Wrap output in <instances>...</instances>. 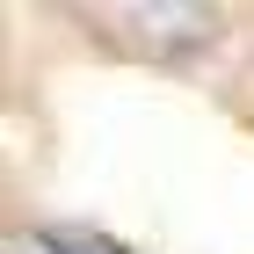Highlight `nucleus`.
I'll list each match as a JSON object with an SVG mask.
<instances>
[{
  "mask_svg": "<svg viewBox=\"0 0 254 254\" xmlns=\"http://www.w3.org/2000/svg\"><path fill=\"white\" fill-rule=\"evenodd\" d=\"M109 22H131L138 37L167 44V51H182L189 37H211V29H218V15H211V7H117Z\"/></svg>",
  "mask_w": 254,
  "mask_h": 254,
  "instance_id": "f257e3e1",
  "label": "nucleus"
},
{
  "mask_svg": "<svg viewBox=\"0 0 254 254\" xmlns=\"http://www.w3.org/2000/svg\"><path fill=\"white\" fill-rule=\"evenodd\" d=\"M37 247L44 254H131V247H117L109 233H87V225H44Z\"/></svg>",
  "mask_w": 254,
  "mask_h": 254,
  "instance_id": "f03ea898",
  "label": "nucleus"
}]
</instances>
